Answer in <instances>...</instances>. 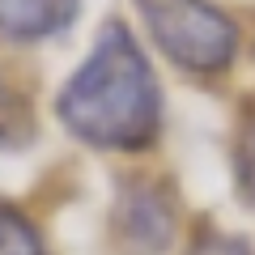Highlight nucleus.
<instances>
[{
    "label": "nucleus",
    "mask_w": 255,
    "mask_h": 255,
    "mask_svg": "<svg viewBox=\"0 0 255 255\" xmlns=\"http://www.w3.org/2000/svg\"><path fill=\"white\" fill-rule=\"evenodd\" d=\"M191 255H251V247L243 243V238L234 234H200L196 238V247H191Z\"/></svg>",
    "instance_id": "nucleus-8"
},
{
    "label": "nucleus",
    "mask_w": 255,
    "mask_h": 255,
    "mask_svg": "<svg viewBox=\"0 0 255 255\" xmlns=\"http://www.w3.org/2000/svg\"><path fill=\"white\" fill-rule=\"evenodd\" d=\"M111 238L124 255H162L174 238V200L157 179H124L111 204Z\"/></svg>",
    "instance_id": "nucleus-3"
},
{
    "label": "nucleus",
    "mask_w": 255,
    "mask_h": 255,
    "mask_svg": "<svg viewBox=\"0 0 255 255\" xmlns=\"http://www.w3.org/2000/svg\"><path fill=\"white\" fill-rule=\"evenodd\" d=\"M73 17L77 0H0V43H43Z\"/></svg>",
    "instance_id": "nucleus-4"
},
{
    "label": "nucleus",
    "mask_w": 255,
    "mask_h": 255,
    "mask_svg": "<svg viewBox=\"0 0 255 255\" xmlns=\"http://www.w3.org/2000/svg\"><path fill=\"white\" fill-rule=\"evenodd\" d=\"M60 124L81 145L132 153L157 140L162 132V90L149 68L140 43L124 21H107L94 43L60 90Z\"/></svg>",
    "instance_id": "nucleus-1"
},
{
    "label": "nucleus",
    "mask_w": 255,
    "mask_h": 255,
    "mask_svg": "<svg viewBox=\"0 0 255 255\" xmlns=\"http://www.w3.org/2000/svg\"><path fill=\"white\" fill-rule=\"evenodd\" d=\"M0 255H47L34 221L13 204H0Z\"/></svg>",
    "instance_id": "nucleus-7"
},
{
    "label": "nucleus",
    "mask_w": 255,
    "mask_h": 255,
    "mask_svg": "<svg viewBox=\"0 0 255 255\" xmlns=\"http://www.w3.org/2000/svg\"><path fill=\"white\" fill-rule=\"evenodd\" d=\"M140 21L183 73H226L238 55V26L209 0H136Z\"/></svg>",
    "instance_id": "nucleus-2"
},
{
    "label": "nucleus",
    "mask_w": 255,
    "mask_h": 255,
    "mask_svg": "<svg viewBox=\"0 0 255 255\" xmlns=\"http://www.w3.org/2000/svg\"><path fill=\"white\" fill-rule=\"evenodd\" d=\"M234 179H238V191L247 196V204L255 209V98L243 107V119H238V140H234Z\"/></svg>",
    "instance_id": "nucleus-6"
},
{
    "label": "nucleus",
    "mask_w": 255,
    "mask_h": 255,
    "mask_svg": "<svg viewBox=\"0 0 255 255\" xmlns=\"http://www.w3.org/2000/svg\"><path fill=\"white\" fill-rule=\"evenodd\" d=\"M30 136H34V115H30V102H26V94L17 90V81L0 68V149L26 145Z\"/></svg>",
    "instance_id": "nucleus-5"
}]
</instances>
